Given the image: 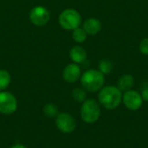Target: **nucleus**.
<instances>
[{
	"instance_id": "obj_14",
	"label": "nucleus",
	"mask_w": 148,
	"mask_h": 148,
	"mask_svg": "<svg viewBox=\"0 0 148 148\" xmlns=\"http://www.w3.org/2000/svg\"><path fill=\"white\" fill-rule=\"evenodd\" d=\"M11 77L7 70L0 69V91L6 89L10 84Z\"/></svg>"
},
{
	"instance_id": "obj_15",
	"label": "nucleus",
	"mask_w": 148,
	"mask_h": 148,
	"mask_svg": "<svg viewBox=\"0 0 148 148\" xmlns=\"http://www.w3.org/2000/svg\"><path fill=\"white\" fill-rule=\"evenodd\" d=\"M72 97L76 102L82 103L87 100V91L83 88H75L72 91Z\"/></svg>"
},
{
	"instance_id": "obj_5",
	"label": "nucleus",
	"mask_w": 148,
	"mask_h": 148,
	"mask_svg": "<svg viewBox=\"0 0 148 148\" xmlns=\"http://www.w3.org/2000/svg\"><path fill=\"white\" fill-rule=\"evenodd\" d=\"M55 119V124L57 129L63 134H71L76 128V121L69 113H59Z\"/></svg>"
},
{
	"instance_id": "obj_10",
	"label": "nucleus",
	"mask_w": 148,
	"mask_h": 148,
	"mask_svg": "<svg viewBox=\"0 0 148 148\" xmlns=\"http://www.w3.org/2000/svg\"><path fill=\"white\" fill-rule=\"evenodd\" d=\"M101 23L99 19L95 17L88 18L83 23V29L88 35L95 36L101 30Z\"/></svg>"
},
{
	"instance_id": "obj_13",
	"label": "nucleus",
	"mask_w": 148,
	"mask_h": 148,
	"mask_svg": "<svg viewBox=\"0 0 148 148\" xmlns=\"http://www.w3.org/2000/svg\"><path fill=\"white\" fill-rule=\"evenodd\" d=\"M113 62L108 59H102L98 63V70L101 72L104 75L110 74L113 70Z\"/></svg>"
},
{
	"instance_id": "obj_1",
	"label": "nucleus",
	"mask_w": 148,
	"mask_h": 148,
	"mask_svg": "<svg viewBox=\"0 0 148 148\" xmlns=\"http://www.w3.org/2000/svg\"><path fill=\"white\" fill-rule=\"evenodd\" d=\"M122 92L114 86L103 87L98 94V102L108 110L116 109L122 101Z\"/></svg>"
},
{
	"instance_id": "obj_11",
	"label": "nucleus",
	"mask_w": 148,
	"mask_h": 148,
	"mask_svg": "<svg viewBox=\"0 0 148 148\" xmlns=\"http://www.w3.org/2000/svg\"><path fill=\"white\" fill-rule=\"evenodd\" d=\"M87 51L82 46H74L69 50V57L73 62L81 64L83 63L87 59Z\"/></svg>"
},
{
	"instance_id": "obj_20",
	"label": "nucleus",
	"mask_w": 148,
	"mask_h": 148,
	"mask_svg": "<svg viewBox=\"0 0 148 148\" xmlns=\"http://www.w3.org/2000/svg\"><path fill=\"white\" fill-rule=\"evenodd\" d=\"M10 148H27L24 145H23V144H20V143H16V144H14V145H12L11 147Z\"/></svg>"
},
{
	"instance_id": "obj_18",
	"label": "nucleus",
	"mask_w": 148,
	"mask_h": 148,
	"mask_svg": "<svg viewBox=\"0 0 148 148\" xmlns=\"http://www.w3.org/2000/svg\"><path fill=\"white\" fill-rule=\"evenodd\" d=\"M139 49L144 56H148V37L143 38L139 45Z\"/></svg>"
},
{
	"instance_id": "obj_12",
	"label": "nucleus",
	"mask_w": 148,
	"mask_h": 148,
	"mask_svg": "<svg viewBox=\"0 0 148 148\" xmlns=\"http://www.w3.org/2000/svg\"><path fill=\"white\" fill-rule=\"evenodd\" d=\"M134 85V77L130 74H126L120 77L117 83V88L121 92H126L127 90L132 89Z\"/></svg>"
},
{
	"instance_id": "obj_3",
	"label": "nucleus",
	"mask_w": 148,
	"mask_h": 148,
	"mask_svg": "<svg viewBox=\"0 0 148 148\" xmlns=\"http://www.w3.org/2000/svg\"><path fill=\"white\" fill-rule=\"evenodd\" d=\"M80 114L82 120L85 123L94 124L101 117V105L95 99H87L82 103Z\"/></svg>"
},
{
	"instance_id": "obj_8",
	"label": "nucleus",
	"mask_w": 148,
	"mask_h": 148,
	"mask_svg": "<svg viewBox=\"0 0 148 148\" xmlns=\"http://www.w3.org/2000/svg\"><path fill=\"white\" fill-rule=\"evenodd\" d=\"M29 19L36 26H43L47 24L50 19V13L48 9L43 6L34 7L29 13Z\"/></svg>"
},
{
	"instance_id": "obj_6",
	"label": "nucleus",
	"mask_w": 148,
	"mask_h": 148,
	"mask_svg": "<svg viewBox=\"0 0 148 148\" xmlns=\"http://www.w3.org/2000/svg\"><path fill=\"white\" fill-rule=\"evenodd\" d=\"M17 109V100L8 91H0V114L10 115Z\"/></svg>"
},
{
	"instance_id": "obj_4",
	"label": "nucleus",
	"mask_w": 148,
	"mask_h": 148,
	"mask_svg": "<svg viewBox=\"0 0 148 148\" xmlns=\"http://www.w3.org/2000/svg\"><path fill=\"white\" fill-rule=\"evenodd\" d=\"M81 23L82 16L80 13L74 9L64 10L59 16V23L66 30H74L80 27Z\"/></svg>"
},
{
	"instance_id": "obj_19",
	"label": "nucleus",
	"mask_w": 148,
	"mask_h": 148,
	"mask_svg": "<svg viewBox=\"0 0 148 148\" xmlns=\"http://www.w3.org/2000/svg\"><path fill=\"white\" fill-rule=\"evenodd\" d=\"M140 95H141V97H142L143 101L148 102V83L144 84V86H143V88H142V89H141Z\"/></svg>"
},
{
	"instance_id": "obj_7",
	"label": "nucleus",
	"mask_w": 148,
	"mask_h": 148,
	"mask_svg": "<svg viewBox=\"0 0 148 148\" xmlns=\"http://www.w3.org/2000/svg\"><path fill=\"white\" fill-rule=\"evenodd\" d=\"M122 102L127 109L131 111H137L142 107L143 100L140 93L136 90L130 89L124 92L122 95Z\"/></svg>"
},
{
	"instance_id": "obj_2",
	"label": "nucleus",
	"mask_w": 148,
	"mask_h": 148,
	"mask_svg": "<svg viewBox=\"0 0 148 148\" xmlns=\"http://www.w3.org/2000/svg\"><path fill=\"white\" fill-rule=\"evenodd\" d=\"M81 84L82 88L90 93L99 92L104 85V75L98 69H88L81 75Z\"/></svg>"
},
{
	"instance_id": "obj_16",
	"label": "nucleus",
	"mask_w": 148,
	"mask_h": 148,
	"mask_svg": "<svg viewBox=\"0 0 148 148\" xmlns=\"http://www.w3.org/2000/svg\"><path fill=\"white\" fill-rule=\"evenodd\" d=\"M88 36V34L86 33V31L84 30L83 28H76L73 30L72 32V37L74 39L75 42H78V43H82L86 41Z\"/></svg>"
},
{
	"instance_id": "obj_17",
	"label": "nucleus",
	"mask_w": 148,
	"mask_h": 148,
	"mask_svg": "<svg viewBox=\"0 0 148 148\" xmlns=\"http://www.w3.org/2000/svg\"><path fill=\"white\" fill-rule=\"evenodd\" d=\"M42 111L45 116L49 118H56L59 114L57 107L53 103H47L46 105H44Z\"/></svg>"
},
{
	"instance_id": "obj_9",
	"label": "nucleus",
	"mask_w": 148,
	"mask_h": 148,
	"mask_svg": "<svg viewBox=\"0 0 148 148\" xmlns=\"http://www.w3.org/2000/svg\"><path fill=\"white\" fill-rule=\"evenodd\" d=\"M82 75L81 68L77 63H69L68 64L62 72V77L65 82L69 83H74L77 82Z\"/></svg>"
}]
</instances>
